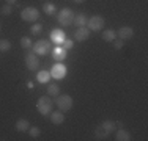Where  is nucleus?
I'll use <instances>...</instances> for the list:
<instances>
[{"mask_svg": "<svg viewBox=\"0 0 148 141\" xmlns=\"http://www.w3.org/2000/svg\"><path fill=\"white\" fill-rule=\"evenodd\" d=\"M73 22H74L73 9L63 8L62 11L58 13V24H60V25H63V27H69V25H73Z\"/></svg>", "mask_w": 148, "mask_h": 141, "instance_id": "f257e3e1", "label": "nucleus"}, {"mask_svg": "<svg viewBox=\"0 0 148 141\" xmlns=\"http://www.w3.org/2000/svg\"><path fill=\"white\" fill-rule=\"evenodd\" d=\"M52 107H54V102L51 100V96H44V97H40V100H38L36 104V108L38 111L41 113V115H49V113L52 111Z\"/></svg>", "mask_w": 148, "mask_h": 141, "instance_id": "f03ea898", "label": "nucleus"}, {"mask_svg": "<svg viewBox=\"0 0 148 141\" xmlns=\"http://www.w3.org/2000/svg\"><path fill=\"white\" fill-rule=\"evenodd\" d=\"M32 49H33V52L36 55H47L49 52L52 50V49H51V41L40 39V41H36L33 45H32Z\"/></svg>", "mask_w": 148, "mask_h": 141, "instance_id": "7ed1b4c3", "label": "nucleus"}, {"mask_svg": "<svg viewBox=\"0 0 148 141\" xmlns=\"http://www.w3.org/2000/svg\"><path fill=\"white\" fill-rule=\"evenodd\" d=\"M38 17H40V11L33 6H27L21 11V19L25 22H35V20H38Z\"/></svg>", "mask_w": 148, "mask_h": 141, "instance_id": "20e7f679", "label": "nucleus"}, {"mask_svg": "<svg viewBox=\"0 0 148 141\" xmlns=\"http://www.w3.org/2000/svg\"><path fill=\"white\" fill-rule=\"evenodd\" d=\"M55 105L60 108L62 111H68L73 108V99L68 94H63V96H57V100H55Z\"/></svg>", "mask_w": 148, "mask_h": 141, "instance_id": "39448f33", "label": "nucleus"}, {"mask_svg": "<svg viewBox=\"0 0 148 141\" xmlns=\"http://www.w3.org/2000/svg\"><path fill=\"white\" fill-rule=\"evenodd\" d=\"M25 66L29 70H38V66H40V60H38V55L35 54L33 50L27 52L25 55Z\"/></svg>", "mask_w": 148, "mask_h": 141, "instance_id": "423d86ee", "label": "nucleus"}, {"mask_svg": "<svg viewBox=\"0 0 148 141\" xmlns=\"http://www.w3.org/2000/svg\"><path fill=\"white\" fill-rule=\"evenodd\" d=\"M87 25H88L90 31H99L104 27V17L101 16H93L87 20Z\"/></svg>", "mask_w": 148, "mask_h": 141, "instance_id": "0eeeda50", "label": "nucleus"}, {"mask_svg": "<svg viewBox=\"0 0 148 141\" xmlns=\"http://www.w3.org/2000/svg\"><path fill=\"white\" fill-rule=\"evenodd\" d=\"M65 75H66V68L62 63H57V64L52 66L51 77H54V79H57V80H62V79H65Z\"/></svg>", "mask_w": 148, "mask_h": 141, "instance_id": "6e6552de", "label": "nucleus"}, {"mask_svg": "<svg viewBox=\"0 0 148 141\" xmlns=\"http://www.w3.org/2000/svg\"><path fill=\"white\" fill-rule=\"evenodd\" d=\"M88 38H90V30L87 27H79L76 30V33H74V39L77 42H82V41L88 39Z\"/></svg>", "mask_w": 148, "mask_h": 141, "instance_id": "1a4fd4ad", "label": "nucleus"}, {"mask_svg": "<svg viewBox=\"0 0 148 141\" xmlns=\"http://www.w3.org/2000/svg\"><path fill=\"white\" fill-rule=\"evenodd\" d=\"M49 36H51V41L54 44H63V41L66 39V35L63 30H52Z\"/></svg>", "mask_w": 148, "mask_h": 141, "instance_id": "9d476101", "label": "nucleus"}, {"mask_svg": "<svg viewBox=\"0 0 148 141\" xmlns=\"http://www.w3.org/2000/svg\"><path fill=\"white\" fill-rule=\"evenodd\" d=\"M117 36L120 38V39H123V41H128V39H131V38L134 36V30L131 27H121L117 31Z\"/></svg>", "mask_w": 148, "mask_h": 141, "instance_id": "9b49d317", "label": "nucleus"}, {"mask_svg": "<svg viewBox=\"0 0 148 141\" xmlns=\"http://www.w3.org/2000/svg\"><path fill=\"white\" fill-rule=\"evenodd\" d=\"M63 121H65V115H63L62 110H60V111H54V113L51 111V122H52L54 125L63 124Z\"/></svg>", "mask_w": 148, "mask_h": 141, "instance_id": "f8f14e48", "label": "nucleus"}, {"mask_svg": "<svg viewBox=\"0 0 148 141\" xmlns=\"http://www.w3.org/2000/svg\"><path fill=\"white\" fill-rule=\"evenodd\" d=\"M52 58L55 60V61H63V60L66 58V50L63 47H57V49H54L52 50Z\"/></svg>", "mask_w": 148, "mask_h": 141, "instance_id": "ddd939ff", "label": "nucleus"}, {"mask_svg": "<svg viewBox=\"0 0 148 141\" xmlns=\"http://www.w3.org/2000/svg\"><path fill=\"white\" fill-rule=\"evenodd\" d=\"M115 140L117 141H129L131 140V133L125 129H120L117 132V135H115Z\"/></svg>", "mask_w": 148, "mask_h": 141, "instance_id": "4468645a", "label": "nucleus"}, {"mask_svg": "<svg viewBox=\"0 0 148 141\" xmlns=\"http://www.w3.org/2000/svg\"><path fill=\"white\" fill-rule=\"evenodd\" d=\"M110 135V133H107L106 130L103 129V125H98L96 129H95V138L96 140H107V136Z\"/></svg>", "mask_w": 148, "mask_h": 141, "instance_id": "2eb2a0df", "label": "nucleus"}, {"mask_svg": "<svg viewBox=\"0 0 148 141\" xmlns=\"http://www.w3.org/2000/svg\"><path fill=\"white\" fill-rule=\"evenodd\" d=\"M103 39L106 42H112L114 39H117V31L115 30H104L103 31Z\"/></svg>", "mask_w": 148, "mask_h": 141, "instance_id": "dca6fc26", "label": "nucleus"}, {"mask_svg": "<svg viewBox=\"0 0 148 141\" xmlns=\"http://www.w3.org/2000/svg\"><path fill=\"white\" fill-rule=\"evenodd\" d=\"M73 24H76L77 27H85V25H87V17H85V14L79 13L77 16H74V22H73Z\"/></svg>", "mask_w": 148, "mask_h": 141, "instance_id": "f3484780", "label": "nucleus"}, {"mask_svg": "<svg viewBox=\"0 0 148 141\" xmlns=\"http://www.w3.org/2000/svg\"><path fill=\"white\" fill-rule=\"evenodd\" d=\"M36 79H38L40 83H47L49 79H51V72H47V70H40L38 75H36Z\"/></svg>", "mask_w": 148, "mask_h": 141, "instance_id": "a211bd4d", "label": "nucleus"}, {"mask_svg": "<svg viewBox=\"0 0 148 141\" xmlns=\"http://www.w3.org/2000/svg\"><path fill=\"white\" fill-rule=\"evenodd\" d=\"M29 121L27 119H19V121L16 122V130L17 132H25V130H29Z\"/></svg>", "mask_w": 148, "mask_h": 141, "instance_id": "6ab92c4d", "label": "nucleus"}, {"mask_svg": "<svg viewBox=\"0 0 148 141\" xmlns=\"http://www.w3.org/2000/svg\"><path fill=\"white\" fill-rule=\"evenodd\" d=\"M101 125H103V129H104L107 133H112V132L115 130V127H117L114 121H104V122H101Z\"/></svg>", "mask_w": 148, "mask_h": 141, "instance_id": "aec40b11", "label": "nucleus"}, {"mask_svg": "<svg viewBox=\"0 0 148 141\" xmlns=\"http://www.w3.org/2000/svg\"><path fill=\"white\" fill-rule=\"evenodd\" d=\"M43 11L46 14H49V16H52V14L57 11V8H55L54 3H44V5H43Z\"/></svg>", "mask_w": 148, "mask_h": 141, "instance_id": "412c9836", "label": "nucleus"}, {"mask_svg": "<svg viewBox=\"0 0 148 141\" xmlns=\"http://www.w3.org/2000/svg\"><path fill=\"white\" fill-rule=\"evenodd\" d=\"M11 50V42L8 39H0V52H8Z\"/></svg>", "mask_w": 148, "mask_h": 141, "instance_id": "4be33fe9", "label": "nucleus"}, {"mask_svg": "<svg viewBox=\"0 0 148 141\" xmlns=\"http://www.w3.org/2000/svg\"><path fill=\"white\" fill-rule=\"evenodd\" d=\"M47 94H49V96L57 97L58 94H60V88H58V85H51V86L47 88Z\"/></svg>", "mask_w": 148, "mask_h": 141, "instance_id": "5701e85b", "label": "nucleus"}, {"mask_svg": "<svg viewBox=\"0 0 148 141\" xmlns=\"http://www.w3.org/2000/svg\"><path fill=\"white\" fill-rule=\"evenodd\" d=\"M32 45H33V44H32L30 38H27V36L21 38V47H22V49H25V50H27V49H30Z\"/></svg>", "mask_w": 148, "mask_h": 141, "instance_id": "b1692460", "label": "nucleus"}, {"mask_svg": "<svg viewBox=\"0 0 148 141\" xmlns=\"http://www.w3.org/2000/svg\"><path fill=\"white\" fill-rule=\"evenodd\" d=\"M11 11H13V6L8 5V3H5V5L0 8V13H2L3 16H10V14H11Z\"/></svg>", "mask_w": 148, "mask_h": 141, "instance_id": "393cba45", "label": "nucleus"}, {"mask_svg": "<svg viewBox=\"0 0 148 141\" xmlns=\"http://www.w3.org/2000/svg\"><path fill=\"white\" fill-rule=\"evenodd\" d=\"M29 133H30V136L32 138H38V136H40V133H41V130L38 129V127H29Z\"/></svg>", "mask_w": 148, "mask_h": 141, "instance_id": "a878e982", "label": "nucleus"}, {"mask_svg": "<svg viewBox=\"0 0 148 141\" xmlns=\"http://www.w3.org/2000/svg\"><path fill=\"white\" fill-rule=\"evenodd\" d=\"M41 30H43V25H40V24H35V25H32V28H30L32 35H38V33H41Z\"/></svg>", "mask_w": 148, "mask_h": 141, "instance_id": "bb28decb", "label": "nucleus"}, {"mask_svg": "<svg viewBox=\"0 0 148 141\" xmlns=\"http://www.w3.org/2000/svg\"><path fill=\"white\" fill-rule=\"evenodd\" d=\"M73 45H74V42L71 39H65V41H63V49H65V50H69Z\"/></svg>", "mask_w": 148, "mask_h": 141, "instance_id": "cd10ccee", "label": "nucleus"}, {"mask_svg": "<svg viewBox=\"0 0 148 141\" xmlns=\"http://www.w3.org/2000/svg\"><path fill=\"white\" fill-rule=\"evenodd\" d=\"M112 42H114V47H115V49H118V50L123 47V39H114Z\"/></svg>", "mask_w": 148, "mask_h": 141, "instance_id": "c85d7f7f", "label": "nucleus"}, {"mask_svg": "<svg viewBox=\"0 0 148 141\" xmlns=\"http://www.w3.org/2000/svg\"><path fill=\"white\" fill-rule=\"evenodd\" d=\"M5 2L8 3V5H14V3H16V0H5Z\"/></svg>", "mask_w": 148, "mask_h": 141, "instance_id": "c756f323", "label": "nucleus"}, {"mask_svg": "<svg viewBox=\"0 0 148 141\" xmlns=\"http://www.w3.org/2000/svg\"><path fill=\"white\" fill-rule=\"evenodd\" d=\"M73 2H74V3H82L84 0H73Z\"/></svg>", "mask_w": 148, "mask_h": 141, "instance_id": "7c9ffc66", "label": "nucleus"}]
</instances>
